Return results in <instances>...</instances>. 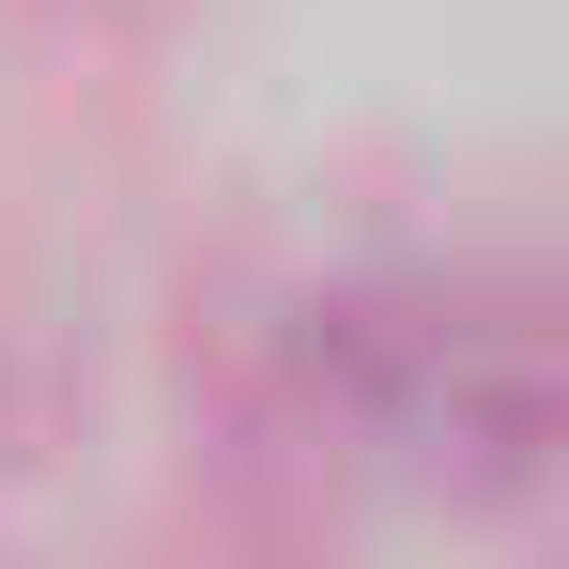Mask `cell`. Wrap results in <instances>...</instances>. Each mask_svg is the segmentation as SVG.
I'll return each instance as SVG.
<instances>
[]
</instances>
